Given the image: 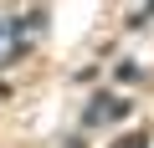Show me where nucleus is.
<instances>
[{"mask_svg": "<svg viewBox=\"0 0 154 148\" xmlns=\"http://www.w3.org/2000/svg\"><path fill=\"white\" fill-rule=\"evenodd\" d=\"M123 148H144V138H123Z\"/></svg>", "mask_w": 154, "mask_h": 148, "instance_id": "nucleus-1", "label": "nucleus"}]
</instances>
